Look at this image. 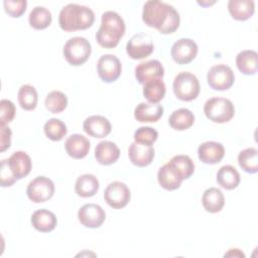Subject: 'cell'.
<instances>
[{
    "label": "cell",
    "mask_w": 258,
    "mask_h": 258,
    "mask_svg": "<svg viewBox=\"0 0 258 258\" xmlns=\"http://www.w3.org/2000/svg\"><path fill=\"white\" fill-rule=\"evenodd\" d=\"M142 20L161 34H170L177 30L180 17L175 8L165 2L149 0L145 2L142 11Z\"/></svg>",
    "instance_id": "obj_1"
},
{
    "label": "cell",
    "mask_w": 258,
    "mask_h": 258,
    "mask_svg": "<svg viewBox=\"0 0 258 258\" xmlns=\"http://www.w3.org/2000/svg\"><path fill=\"white\" fill-rule=\"evenodd\" d=\"M94 21L95 13L91 8L75 3L62 7L58 15L59 27L68 32L88 29Z\"/></svg>",
    "instance_id": "obj_2"
},
{
    "label": "cell",
    "mask_w": 258,
    "mask_h": 258,
    "mask_svg": "<svg viewBox=\"0 0 258 258\" xmlns=\"http://www.w3.org/2000/svg\"><path fill=\"white\" fill-rule=\"evenodd\" d=\"M125 33V22L115 11H106L102 14L101 26L96 32L97 42L105 48H114Z\"/></svg>",
    "instance_id": "obj_3"
},
{
    "label": "cell",
    "mask_w": 258,
    "mask_h": 258,
    "mask_svg": "<svg viewBox=\"0 0 258 258\" xmlns=\"http://www.w3.org/2000/svg\"><path fill=\"white\" fill-rule=\"evenodd\" d=\"M92 47L88 39L82 36L70 38L63 45L62 54L64 59L72 66L78 67L85 63L91 55Z\"/></svg>",
    "instance_id": "obj_4"
},
{
    "label": "cell",
    "mask_w": 258,
    "mask_h": 258,
    "mask_svg": "<svg viewBox=\"0 0 258 258\" xmlns=\"http://www.w3.org/2000/svg\"><path fill=\"white\" fill-rule=\"evenodd\" d=\"M204 113L208 119L215 123H227L235 114V108L229 99L214 97L204 105Z\"/></svg>",
    "instance_id": "obj_5"
},
{
    "label": "cell",
    "mask_w": 258,
    "mask_h": 258,
    "mask_svg": "<svg viewBox=\"0 0 258 258\" xmlns=\"http://www.w3.org/2000/svg\"><path fill=\"white\" fill-rule=\"evenodd\" d=\"M175 97L181 101L189 102L200 94V83L198 78L188 72H181L175 76L172 84Z\"/></svg>",
    "instance_id": "obj_6"
},
{
    "label": "cell",
    "mask_w": 258,
    "mask_h": 258,
    "mask_svg": "<svg viewBox=\"0 0 258 258\" xmlns=\"http://www.w3.org/2000/svg\"><path fill=\"white\" fill-rule=\"evenodd\" d=\"M26 194L31 202L36 204L44 203L52 198L54 194V183L46 176H36L28 183Z\"/></svg>",
    "instance_id": "obj_7"
},
{
    "label": "cell",
    "mask_w": 258,
    "mask_h": 258,
    "mask_svg": "<svg viewBox=\"0 0 258 258\" xmlns=\"http://www.w3.org/2000/svg\"><path fill=\"white\" fill-rule=\"evenodd\" d=\"M209 86L216 91L229 90L234 82L235 75L229 66L220 63L213 66L207 75Z\"/></svg>",
    "instance_id": "obj_8"
},
{
    "label": "cell",
    "mask_w": 258,
    "mask_h": 258,
    "mask_svg": "<svg viewBox=\"0 0 258 258\" xmlns=\"http://www.w3.org/2000/svg\"><path fill=\"white\" fill-rule=\"evenodd\" d=\"M154 49L152 38L146 33L133 35L126 44V52L132 59H142L149 56Z\"/></svg>",
    "instance_id": "obj_9"
},
{
    "label": "cell",
    "mask_w": 258,
    "mask_h": 258,
    "mask_svg": "<svg viewBox=\"0 0 258 258\" xmlns=\"http://www.w3.org/2000/svg\"><path fill=\"white\" fill-rule=\"evenodd\" d=\"M131 192L129 187L121 181H113L104 191L105 202L113 209H122L129 203Z\"/></svg>",
    "instance_id": "obj_10"
},
{
    "label": "cell",
    "mask_w": 258,
    "mask_h": 258,
    "mask_svg": "<svg viewBox=\"0 0 258 258\" xmlns=\"http://www.w3.org/2000/svg\"><path fill=\"white\" fill-rule=\"evenodd\" d=\"M97 70L99 78L103 82L113 83L120 77L122 64L116 55L104 54L98 60Z\"/></svg>",
    "instance_id": "obj_11"
},
{
    "label": "cell",
    "mask_w": 258,
    "mask_h": 258,
    "mask_svg": "<svg viewBox=\"0 0 258 258\" xmlns=\"http://www.w3.org/2000/svg\"><path fill=\"white\" fill-rule=\"evenodd\" d=\"M198 45L190 38H180L171 46L170 54L178 64H186L192 61L198 54Z\"/></svg>",
    "instance_id": "obj_12"
},
{
    "label": "cell",
    "mask_w": 258,
    "mask_h": 258,
    "mask_svg": "<svg viewBox=\"0 0 258 258\" xmlns=\"http://www.w3.org/2000/svg\"><path fill=\"white\" fill-rule=\"evenodd\" d=\"M80 223L87 228H99L105 222L106 214L103 208L96 204H86L78 212Z\"/></svg>",
    "instance_id": "obj_13"
},
{
    "label": "cell",
    "mask_w": 258,
    "mask_h": 258,
    "mask_svg": "<svg viewBox=\"0 0 258 258\" xmlns=\"http://www.w3.org/2000/svg\"><path fill=\"white\" fill-rule=\"evenodd\" d=\"M164 68L157 59H150L140 62L135 68V78L139 84L144 85L146 82L154 79H162Z\"/></svg>",
    "instance_id": "obj_14"
},
{
    "label": "cell",
    "mask_w": 258,
    "mask_h": 258,
    "mask_svg": "<svg viewBox=\"0 0 258 258\" xmlns=\"http://www.w3.org/2000/svg\"><path fill=\"white\" fill-rule=\"evenodd\" d=\"M154 148L152 145L148 144H141L134 141L128 148L130 161L138 167H145L149 165L154 158Z\"/></svg>",
    "instance_id": "obj_15"
},
{
    "label": "cell",
    "mask_w": 258,
    "mask_h": 258,
    "mask_svg": "<svg viewBox=\"0 0 258 258\" xmlns=\"http://www.w3.org/2000/svg\"><path fill=\"white\" fill-rule=\"evenodd\" d=\"M84 131L95 138H104L110 134L112 126L110 121L101 115H93L88 117L83 124Z\"/></svg>",
    "instance_id": "obj_16"
},
{
    "label": "cell",
    "mask_w": 258,
    "mask_h": 258,
    "mask_svg": "<svg viewBox=\"0 0 258 258\" xmlns=\"http://www.w3.org/2000/svg\"><path fill=\"white\" fill-rule=\"evenodd\" d=\"M199 159L206 164H216L220 162L225 155V148L222 143L216 141H207L198 148Z\"/></svg>",
    "instance_id": "obj_17"
},
{
    "label": "cell",
    "mask_w": 258,
    "mask_h": 258,
    "mask_svg": "<svg viewBox=\"0 0 258 258\" xmlns=\"http://www.w3.org/2000/svg\"><path fill=\"white\" fill-rule=\"evenodd\" d=\"M8 166L17 179H21L29 174L32 162L30 156L24 151H15L7 159Z\"/></svg>",
    "instance_id": "obj_18"
},
{
    "label": "cell",
    "mask_w": 258,
    "mask_h": 258,
    "mask_svg": "<svg viewBox=\"0 0 258 258\" xmlns=\"http://www.w3.org/2000/svg\"><path fill=\"white\" fill-rule=\"evenodd\" d=\"M64 148L71 157L75 159H82L89 153L90 141L84 135L73 134L67 138Z\"/></svg>",
    "instance_id": "obj_19"
},
{
    "label": "cell",
    "mask_w": 258,
    "mask_h": 258,
    "mask_svg": "<svg viewBox=\"0 0 258 258\" xmlns=\"http://www.w3.org/2000/svg\"><path fill=\"white\" fill-rule=\"evenodd\" d=\"M157 180L162 188L166 190H174L180 186L183 179L174 167L167 162L158 169Z\"/></svg>",
    "instance_id": "obj_20"
},
{
    "label": "cell",
    "mask_w": 258,
    "mask_h": 258,
    "mask_svg": "<svg viewBox=\"0 0 258 258\" xmlns=\"http://www.w3.org/2000/svg\"><path fill=\"white\" fill-rule=\"evenodd\" d=\"M163 115V107L159 104L140 103L134 109V117L138 122H157Z\"/></svg>",
    "instance_id": "obj_21"
},
{
    "label": "cell",
    "mask_w": 258,
    "mask_h": 258,
    "mask_svg": "<svg viewBox=\"0 0 258 258\" xmlns=\"http://www.w3.org/2000/svg\"><path fill=\"white\" fill-rule=\"evenodd\" d=\"M119 156L120 149L112 141H101L95 147V158L100 164L110 165L115 163Z\"/></svg>",
    "instance_id": "obj_22"
},
{
    "label": "cell",
    "mask_w": 258,
    "mask_h": 258,
    "mask_svg": "<svg viewBox=\"0 0 258 258\" xmlns=\"http://www.w3.org/2000/svg\"><path fill=\"white\" fill-rule=\"evenodd\" d=\"M31 224L35 230L42 233H48L54 230L57 220L55 215L46 210V209H40L35 211L31 216Z\"/></svg>",
    "instance_id": "obj_23"
},
{
    "label": "cell",
    "mask_w": 258,
    "mask_h": 258,
    "mask_svg": "<svg viewBox=\"0 0 258 258\" xmlns=\"http://www.w3.org/2000/svg\"><path fill=\"white\" fill-rule=\"evenodd\" d=\"M236 66L246 76L255 75L258 70V53L252 49L240 51L236 56Z\"/></svg>",
    "instance_id": "obj_24"
},
{
    "label": "cell",
    "mask_w": 258,
    "mask_h": 258,
    "mask_svg": "<svg viewBox=\"0 0 258 258\" xmlns=\"http://www.w3.org/2000/svg\"><path fill=\"white\" fill-rule=\"evenodd\" d=\"M99 180L92 173L80 175L75 183V191L79 197L91 198L95 196L99 189Z\"/></svg>",
    "instance_id": "obj_25"
},
{
    "label": "cell",
    "mask_w": 258,
    "mask_h": 258,
    "mask_svg": "<svg viewBox=\"0 0 258 258\" xmlns=\"http://www.w3.org/2000/svg\"><path fill=\"white\" fill-rule=\"evenodd\" d=\"M228 10L233 19L245 21L254 14V1L252 0H230Z\"/></svg>",
    "instance_id": "obj_26"
},
{
    "label": "cell",
    "mask_w": 258,
    "mask_h": 258,
    "mask_svg": "<svg viewBox=\"0 0 258 258\" xmlns=\"http://www.w3.org/2000/svg\"><path fill=\"white\" fill-rule=\"evenodd\" d=\"M203 207L209 213H219L225 205V197L221 189L217 187L207 188L202 198Z\"/></svg>",
    "instance_id": "obj_27"
},
{
    "label": "cell",
    "mask_w": 258,
    "mask_h": 258,
    "mask_svg": "<svg viewBox=\"0 0 258 258\" xmlns=\"http://www.w3.org/2000/svg\"><path fill=\"white\" fill-rule=\"evenodd\" d=\"M170 127L177 131H183L191 127L195 123V115L185 108H180L171 113L168 118Z\"/></svg>",
    "instance_id": "obj_28"
},
{
    "label": "cell",
    "mask_w": 258,
    "mask_h": 258,
    "mask_svg": "<svg viewBox=\"0 0 258 258\" xmlns=\"http://www.w3.org/2000/svg\"><path fill=\"white\" fill-rule=\"evenodd\" d=\"M217 182L225 189H234L240 183V174L232 165H224L217 172Z\"/></svg>",
    "instance_id": "obj_29"
},
{
    "label": "cell",
    "mask_w": 258,
    "mask_h": 258,
    "mask_svg": "<svg viewBox=\"0 0 258 258\" xmlns=\"http://www.w3.org/2000/svg\"><path fill=\"white\" fill-rule=\"evenodd\" d=\"M165 92V84L161 79L150 80L143 86V95L151 104H158L164 98Z\"/></svg>",
    "instance_id": "obj_30"
},
{
    "label": "cell",
    "mask_w": 258,
    "mask_h": 258,
    "mask_svg": "<svg viewBox=\"0 0 258 258\" xmlns=\"http://www.w3.org/2000/svg\"><path fill=\"white\" fill-rule=\"evenodd\" d=\"M51 20L52 16L50 11L43 6L34 7L29 13L28 17L30 26L37 30H41L48 27L51 23Z\"/></svg>",
    "instance_id": "obj_31"
},
{
    "label": "cell",
    "mask_w": 258,
    "mask_h": 258,
    "mask_svg": "<svg viewBox=\"0 0 258 258\" xmlns=\"http://www.w3.org/2000/svg\"><path fill=\"white\" fill-rule=\"evenodd\" d=\"M238 163L240 167L248 173H256L258 171V150L250 147L239 152Z\"/></svg>",
    "instance_id": "obj_32"
},
{
    "label": "cell",
    "mask_w": 258,
    "mask_h": 258,
    "mask_svg": "<svg viewBox=\"0 0 258 258\" xmlns=\"http://www.w3.org/2000/svg\"><path fill=\"white\" fill-rule=\"evenodd\" d=\"M17 99L20 107L26 111H31L36 108L38 95L34 87L30 85H23L18 90Z\"/></svg>",
    "instance_id": "obj_33"
},
{
    "label": "cell",
    "mask_w": 258,
    "mask_h": 258,
    "mask_svg": "<svg viewBox=\"0 0 258 258\" xmlns=\"http://www.w3.org/2000/svg\"><path fill=\"white\" fill-rule=\"evenodd\" d=\"M168 162L179 173L182 179L189 178L195 171V163L188 155H183V154L175 155Z\"/></svg>",
    "instance_id": "obj_34"
},
{
    "label": "cell",
    "mask_w": 258,
    "mask_h": 258,
    "mask_svg": "<svg viewBox=\"0 0 258 258\" xmlns=\"http://www.w3.org/2000/svg\"><path fill=\"white\" fill-rule=\"evenodd\" d=\"M43 131L46 137L52 141L61 140L68 133L66 124L59 119L51 118L45 122L43 126Z\"/></svg>",
    "instance_id": "obj_35"
},
{
    "label": "cell",
    "mask_w": 258,
    "mask_h": 258,
    "mask_svg": "<svg viewBox=\"0 0 258 258\" xmlns=\"http://www.w3.org/2000/svg\"><path fill=\"white\" fill-rule=\"evenodd\" d=\"M45 108L53 113L57 114L62 112L68 106V98L60 91H51L45 97Z\"/></svg>",
    "instance_id": "obj_36"
},
{
    "label": "cell",
    "mask_w": 258,
    "mask_h": 258,
    "mask_svg": "<svg viewBox=\"0 0 258 258\" xmlns=\"http://www.w3.org/2000/svg\"><path fill=\"white\" fill-rule=\"evenodd\" d=\"M158 137V132L152 127H139L134 133V141L141 144H153Z\"/></svg>",
    "instance_id": "obj_37"
},
{
    "label": "cell",
    "mask_w": 258,
    "mask_h": 258,
    "mask_svg": "<svg viewBox=\"0 0 258 258\" xmlns=\"http://www.w3.org/2000/svg\"><path fill=\"white\" fill-rule=\"evenodd\" d=\"M5 12L13 18L20 17L26 10L27 2L25 0H5L3 2Z\"/></svg>",
    "instance_id": "obj_38"
},
{
    "label": "cell",
    "mask_w": 258,
    "mask_h": 258,
    "mask_svg": "<svg viewBox=\"0 0 258 258\" xmlns=\"http://www.w3.org/2000/svg\"><path fill=\"white\" fill-rule=\"evenodd\" d=\"M16 109L14 104L10 100L3 99L0 102V123L1 125H6L11 122L15 117Z\"/></svg>",
    "instance_id": "obj_39"
},
{
    "label": "cell",
    "mask_w": 258,
    "mask_h": 258,
    "mask_svg": "<svg viewBox=\"0 0 258 258\" xmlns=\"http://www.w3.org/2000/svg\"><path fill=\"white\" fill-rule=\"evenodd\" d=\"M0 178H1V186L6 187V186H11L17 178L14 176L12 171L10 170L7 159H3L1 161V172H0Z\"/></svg>",
    "instance_id": "obj_40"
},
{
    "label": "cell",
    "mask_w": 258,
    "mask_h": 258,
    "mask_svg": "<svg viewBox=\"0 0 258 258\" xmlns=\"http://www.w3.org/2000/svg\"><path fill=\"white\" fill-rule=\"evenodd\" d=\"M12 132L9 127L1 125V138H0V151L3 152L10 147Z\"/></svg>",
    "instance_id": "obj_41"
},
{
    "label": "cell",
    "mask_w": 258,
    "mask_h": 258,
    "mask_svg": "<svg viewBox=\"0 0 258 258\" xmlns=\"http://www.w3.org/2000/svg\"><path fill=\"white\" fill-rule=\"evenodd\" d=\"M225 257H245L244 253L240 251V249H230L229 252H227L225 255Z\"/></svg>",
    "instance_id": "obj_42"
}]
</instances>
